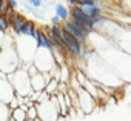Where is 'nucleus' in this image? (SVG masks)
<instances>
[{
  "label": "nucleus",
  "mask_w": 131,
  "mask_h": 121,
  "mask_svg": "<svg viewBox=\"0 0 131 121\" xmlns=\"http://www.w3.org/2000/svg\"><path fill=\"white\" fill-rule=\"evenodd\" d=\"M46 84L48 83H46V80H45V77H43L42 72L31 78V86H32V90L34 92H43L46 89Z\"/></svg>",
  "instance_id": "0eeeda50"
},
{
  "label": "nucleus",
  "mask_w": 131,
  "mask_h": 121,
  "mask_svg": "<svg viewBox=\"0 0 131 121\" xmlns=\"http://www.w3.org/2000/svg\"><path fill=\"white\" fill-rule=\"evenodd\" d=\"M8 19H9V23H11V29L14 31V34H16L17 37H23V35H26L29 20H26L25 16H22V14H19V12L14 11Z\"/></svg>",
  "instance_id": "7ed1b4c3"
},
{
  "label": "nucleus",
  "mask_w": 131,
  "mask_h": 121,
  "mask_svg": "<svg viewBox=\"0 0 131 121\" xmlns=\"http://www.w3.org/2000/svg\"><path fill=\"white\" fill-rule=\"evenodd\" d=\"M28 3H29L32 8H40L43 2H42V0H28Z\"/></svg>",
  "instance_id": "4468645a"
},
{
  "label": "nucleus",
  "mask_w": 131,
  "mask_h": 121,
  "mask_svg": "<svg viewBox=\"0 0 131 121\" xmlns=\"http://www.w3.org/2000/svg\"><path fill=\"white\" fill-rule=\"evenodd\" d=\"M9 28H11L9 19H8V17H5V16H0V29H2V32H6Z\"/></svg>",
  "instance_id": "9d476101"
},
{
  "label": "nucleus",
  "mask_w": 131,
  "mask_h": 121,
  "mask_svg": "<svg viewBox=\"0 0 131 121\" xmlns=\"http://www.w3.org/2000/svg\"><path fill=\"white\" fill-rule=\"evenodd\" d=\"M68 2V5L73 8V6H79V0H67Z\"/></svg>",
  "instance_id": "2eb2a0df"
},
{
  "label": "nucleus",
  "mask_w": 131,
  "mask_h": 121,
  "mask_svg": "<svg viewBox=\"0 0 131 121\" xmlns=\"http://www.w3.org/2000/svg\"><path fill=\"white\" fill-rule=\"evenodd\" d=\"M42 2H43V0H42Z\"/></svg>",
  "instance_id": "f3484780"
},
{
  "label": "nucleus",
  "mask_w": 131,
  "mask_h": 121,
  "mask_svg": "<svg viewBox=\"0 0 131 121\" xmlns=\"http://www.w3.org/2000/svg\"><path fill=\"white\" fill-rule=\"evenodd\" d=\"M77 94H79V107L77 109H80L83 113H90L93 109H96L97 100L90 92H86L85 89H80Z\"/></svg>",
  "instance_id": "39448f33"
},
{
  "label": "nucleus",
  "mask_w": 131,
  "mask_h": 121,
  "mask_svg": "<svg viewBox=\"0 0 131 121\" xmlns=\"http://www.w3.org/2000/svg\"><path fill=\"white\" fill-rule=\"evenodd\" d=\"M8 3H9V6H11L13 9L17 8V0H8Z\"/></svg>",
  "instance_id": "dca6fc26"
},
{
  "label": "nucleus",
  "mask_w": 131,
  "mask_h": 121,
  "mask_svg": "<svg viewBox=\"0 0 131 121\" xmlns=\"http://www.w3.org/2000/svg\"><path fill=\"white\" fill-rule=\"evenodd\" d=\"M37 118H39V109H37V106L29 107L28 109V119L29 121H36Z\"/></svg>",
  "instance_id": "9b49d317"
},
{
  "label": "nucleus",
  "mask_w": 131,
  "mask_h": 121,
  "mask_svg": "<svg viewBox=\"0 0 131 121\" xmlns=\"http://www.w3.org/2000/svg\"><path fill=\"white\" fill-rule=\"evenodd\" d=\"M62 29H63V31H67L68 34H71V35H73V37H74V38L83 46V48L86 46V43H88V35H85V34H83V32H82V31H80V29L71 22V20L63 22V23H62Z\"/></svg>",
  "instance_id": "423d86ee"
},
{
  "label": "nucleus",
  "mask_w": 131,
  "mask_h": 121,
  "mask_svg": "<svg viewBox=\"0 0 131 121\" xmlns=\"http://www.w3.org/2000/svg\"><path fill=\"white\" fill-rule=\"evenodd\" d=\"M34 65L39 68V71L43 74V72H51L57 65H56V58H54V54L46 49V48H40L37 49V54H36V58H34Z\"/></svg>",
  "instance_id": "f03ea898"
},
{
  "label": "nucleus",
  "mask_w": 131,
  "mask_h": 121,
  "mask_svg": "<svg viewBox=\"0 0 131 121\" xmlns=\"http://www.w3.org/2000/svg\"><path fill=\"white\" fill-rule=\"evenodd\" d=\"M8 106H9V109H11V110H14V109H19V107H20V103H19V98L16 97L14 100H11V103H9Z\"/></svg>",
  "instance_id": "f8f14e48"
},
{
  "label": "nucleus",
  "mask_w": 131,
  "mask_h": 121,
  "mask_svg": "<svg viewBox=\"0 0 131 121\" xmlns=\"http://www.w3.org/2000/svg\"><path fill=\"white\" fill-rule=\"evenodd\" d=\"M0 97H2V103L9 104L11 100H14L17 97V92L13 86V83L8 80L6 74L2 72V84H0Z\"/></svg>",
  "instance_id": "20e7f679"
},
{
  "label": "nucleus",
  "mask_w": 131,
  "mask_h": 121,
  "mask_svg": "<svg viewBox=\"0 0 131 121\" xmlns=\"http://www.w3.org/2000/svg\"><path fill=\"white\" fill-rule=\"evenodd\" d=\"M8 80L13 83L17 95H22V97H29L34 90H32V86H31V77L28 75L26 71L23 69H17L16 72L13 74H6Z\"/></svg>",
  "instance_id": "f257e3e1"
},
{
  "label": "nucleus",
  "mask_w": 131,
  "mask_h": 121,
  "mask_svg": "<svg viewBox=\"0 0 131 121\" xmlns=\"http://www.w3.org/2000/svg\"><path fill=\"white\" fill-rule=\"evenodd\" d=\"M82 9L90 16V17H100L102 16V8L97 5V3H94V5H85V6H82Z\"/></svg>",
  "instance_id": "1a4fd4ad"
},
{
  "label": "nucleus",
  "mask_w": 131,
  "mask_h": 121,
  "mask_svg": "<svg viewBox=\"0 0 131 121\" xmlns=\"http://www.w3.org/2000/svg\"><path fill=\"white\" fill-rule=\"evenodd\" d=\"M56 16L62 19V22H67L70 20V16H71V9H68L65 5L62 3H56Z\"/></svg>",
  "instance_id": "6e6552de"
},
{
  "label": "nucleus",
  "mask_w": 131,
  "mask_h": 121,
  "mask_svg": "<svg viewBox=\"0 0 131 121\" xmlns=\"http://www.w3.org/2000/svg\"><path fill=\"white\" fill-rule=\"evenodd\" d=\"M62 23H63V22H62V19H60V17H57V16H54V17L51 19V25H52V26H62Z\"/></svg>",
  "instance_id": "ddd939ff"
}]
</instances>
